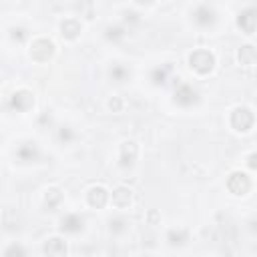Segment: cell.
Masks as SVG:
<instances>
[{
  "label": "cell",
  "instance_id": "16",
  "mask_svg": "<svg viewBox=\"0 0 257 257\" xmlns=\"http://www.w3.org/2000/svg\"><path fill=\"white\" fill-rule=\"evenodd\" d=\"M62 199H64V193H62V189L56 187V185L46 187L44 193H42V201H44V205H46L48 209H56V207H60Z\"/></svg>",
  "mask_w": 257,
  "mask_h": 257
},
{
  "label": "cell",
  "instance_id": "1",
  "mask_svg": "<svg viewBox=\"0 0 257 257\" xmlns=\"http://www.w3.org/2000/svg\"><path fill=\"white\" fill-rule=\"evenodd\" d=\"M187 64L197 76H209L217 66V54L211 48L199 46L187 54Z\"/></svg>",
  "mask_w": 257,
  "mask_h": 257
},
{
  "label": "cell",
  "instance_id": "8",
  "mask_svg": "<svg viewBox=\"0 0 257 257\" xmlns=\"http://www.w3.org/2000/svg\"><path fill=\"white\" fill-rule=\"evenodd\" d=\"M82 30H84V24H82V20L76 18V16H64V18L58 22V34H60L64 40H68V42H74L76 38H80Z\"/></svg>",
  "mask_w": 257,
  "mask_h": 257
},
{
  "label": "cell",
  "instance_id": "12",
  "mask_svg": "<svg viewBox=\"0 0 257 257\" xmlns=\"http://www.w3.org/2000/svg\"><path fill=\"white\" fill-rule=\"evenodd\" d=\"M82 227H84V219L80 217V213H64L58 221L60 233H66V235H76L82 231Z\"/></svg>",
  "mask_w": 257,
  "mask_h": 257
},
{
  "label": "cell",
  "instance_id": "28",
  "mask_svg": "<svg viewBox=\"0 0 257 257\" xmlns=\"http://www.w3.org/2000/svg\"><path fill=\"white\" fill-rule=\"evenodd\" d=\"M139 20V12L135 10H124V22H137Z\"/></svg>",
  "mask_w": 257,
  "mask_h": 257
},
{
  "label": "cell",
  "instance_id": "25",
  "mask_svg": "<svg viewBox=\"0 0 257 257\" xmlns=\"http://www.w3.org/2000/svg\"><path fill=\"white\" fill-rule=\"evenodd\" d=\"M56 135H58V141H60V143H70V141L74 139V133H72L70 126H60Z\"/></svg>",
  "mask_w": 257,
  "mask_h": 257
},
{
  "label": "cell",
  "instance_id": "6",
  "mask_svg": "<svg viewBox=\"0 0 257 257\" xmlns=\"http://www.w3.org/2000/svg\"><path fill=\"white\" fill-rule=\"evenodd\" d=\"M235 24L243 34H247V36L255 34L257 32V6L249 4V6L241 8L235 16Z\"/></svg>",
  "mask_w": 257,
  "mask_h": 257
},
{
  "label": "cell",
  "instance_id": "11",
  "mask_svg": "<svg viewBox=\"0 0 257 257\" xmlns=\"http://www.w3.org/2000/svg\"><path fill=\"white\" fill-rule=\"evenodd\" d=\"M42 253L46 257H66L68 255V241L62 235H50L42 243Z\"/></svg>",
  "mask_w": 257,
  "mask_h": 257
},
{
  "label": "cell",
  "instance_id": "20",
  "mask_svg": "<svg viewBox=\"0 0 257 257\" xmlns=\"http://www.w3.org/2000/svg\"><path fill=\"white\" fill-rule=\"evenodd\" d=\"M124 34H126V28H124L122 24H110V26H106V30H104L106 40H112V42H118L120 38H124Z\"/></svg>",
  "mask_w": 257,
  "mask_h": 257
},
{
  "label": "cell",
  "instance_id": "15",
  "mask_svg": "<svg viewBox=\"0 0 257 257\" xmlns=\"http://www.w3.org/2000/svg\"><path fill=\"white\" fill-rule=\"evenodd\" d=\"M235 58L241 66H255L257 64V46L251 44V42L241 44L235 52Z\"/></svg>",
  "mask_w": 257,
  "mask_h": 257
},
{
  "label": "cell",
  "instance_id": "18",
  "mask_svg": "<svg viewBox=\"0 0 257 257\" xmlns=\"http://www.w3.org/2000/svg\"><path fill=\"white\" fill-rule=\"evenodd\" d=\"M173 72V64L171 62H165V64H161V66H155L153 70H151V82L155 84V86H159V84H165L167 80H169V74Z\"/></svg>",
  "mask_w": 257,
  "mask_h": 257
},
{
  "label": "cell",
  "instance_id": "23",
  "mask_svg": "<svg viewBox=\"0 0 257 257\" xmlns=\"http://www.w3.org/2000/svg\"><path fill=\"white\" fill-rule=\"evenodd\" d=\"M106 108H108L110 112H114V114L122 112V108H124V98H122L120 94H110L108 100H106Z\"/></svg>",
  "mask_w": 257,
  "mask_h": 257
},
{
  "label": "cell",
  "instance_id": "4",
  "mask_svg": "<svg viewBox=\"0 0 257 257\" xmlns=\"http://www.w3.org/2000/svg\"><path fill=\"white\" fill-rule=\"evenodd\" d=\"M225 187L231 195L235 197H245L249 195V191L253 189V181L249 177L247 171H241V169H233L229 175H227V181H225Z\"/></svg>",
  "mask_w": 257,
  "mask_h": 257
},
{
  "label": "cell",
  "instance_id": "26",
  "mask_svg": "<svg viewBox=\"0 0 257 257\" xmlns=\"http://www.w3.org/2000/svg\"><path fill=\"white\" fill-rule=\"evenodd\" d=\"M145 221H147L149 225H159V223H161V213H159L157 209H149V211L145 213Z\"/></svg>",
  "mask_w": 257,
  "mask_h": 257
},
{
  "label": "cell",
  "instance_id": "7",
  "mask_svg": "<svg viewBox=\"0 0 257 257\" xmlns=\"http://www.w3.org/2000/svg\"><path fill=\"white\" fill-rule=\"evenodd\" d=\"M84 201L90 209H104L106 205H110V191L100 183L90 185L84 191Z\"/></svg>",
  "mask_w": 257,
  "mask_h": 257
},
{
  "label": "cell",
  "instance_id": "21",
  "mask_svg": "<svg viewBox=\"0 0 257 257\" xmlns=\"http://www.w3.org/2000/svg\"><path fill=\"white\" fill-rule=\"evenodd\" d=\"M108 229L114 235H122L128 231V221L124 217H112V219H108Z\"/></svg>",
  "mask_w": 257,
  "mask_h": 257
},
{
  "label": "cell",
  "instance_id": "3",
  "mask_svg": "<svg viewBox=\"0 0 257 257\" xmlns=\"http://www.w3.org/2000/svg\"><path fill=\"white\" fill-rule=\"evenodd\" d=\"M255 120H257L255 112L245 104H237L229 110V126H231V131H235L239 135L251 133L255 126Z\"/></svg>",
  "mask_w": 257,
  "mask_h": 257
},
{
  "label": "cell",
  "instance_id": "9",
  "mask_svg": "<svg viewBox=\"0 0 257 257\" xmlns=\"http://www.w3.org/2000/svg\"><path fill=\"white\" fill-rule=\"evenodd\" d=\"M139 155H141V147H139V143L133 141V139H124V141L118 145V165H120L122 169L133 167V165L137 163Z\"/></svg>",
  "mask_w": 257,
  "mask_h": 257
},
{
  "label": "cell",
  "instance_id": "10",
  "mask_svg": "<svg viewBox=\"0 0 257 257\" xmlns=\"http://www.w3.org/2000/svg\"><path fill=\"white\" fill-rule=\"evenodd\" d=\"M133 201H135V193L131 187L126 185H116L112 191H110V205L118 211H126L133 207Z\"/></svg>",
  "mask_w": 257,
  "mask_h": 257
},
{
  "label": "cell",
  "instance_id": "5",
  "mask_svg": "<svg viewBox=\"0 0 257 257\" xmlns=\"http://www.w3.org/2000/svg\"><path fill=\"white\" fill-rule=\"evenodd\" d=\"M8 104H10V108L16 110V112H28V110H32L34 104H36V96H34V92H32L30 88L18 86V88H14V92L8 96Z\"/></svg>",
  "mask_w": 257,
  "mask_h": 257
},
{
  "label": "cell",
  "instance_id": "13",
  "mask_svg": "<svg viewBox=\"0 0 257 257\" xmlns=\"http://www.w3.org/2000/svg\"><path fill=\"white\" fill-rule=\"evenodd\" d=\"M193 20H195L197 26L209 28L217 20V12H215V8L211 4H197L195 10H193Z\"/></svg>",
  "mask_w": 257,
  "mask_h": 257
},
{
  "label": "cell",
  "instance_id": "19",
  "mask_svg": "<svg viewBox=\"0 0 257 257\" xmlns=\"http://www.w3.org/2000/svg\"><path fill=\"white\" fill-rule=\"evenodd\" d=\"M167 241L171 247H181L189 241V231L185 227H173L167 231Z\"/></svg>",
  "mask_w": 257,
  "mask_h": 257
},
{
  "label": "cell",
  "instance_id": "14",
  "mask_svg": "<svg viewBox=\"0 0 257 257\" xmlns=\"http://www.w3.org/2000/svg\"><path fill=\"white\" fill-rule=\"evenodd\" d=\"M173 96H175L173 100H175L179 106L187 108V106H191V104L197 100V90H195L191 84H187V82H179V84L175 86Z\"/></svg>",
  "mask_w": 257,
  "mask_h": 257
},
{
  "label": "cell",
  "instance_id": "22",
  "mask_svg": "<svg viewBox=\"0 0 257 257\" xmlns=\"http://www.w3.org/2000/svg\"><path fill=\"white\" fill-rule=\"evenodd\" d=\"M4 257H28V253H26L24 245L12 241V243H8L6 249H4Z\"/></svg>",
  "mask_w": 257,
  "mask_h": 257
},
{
  "label": "cell",
  "instance_id": "17",
  "mask_svg": "<svg viewBox=\"0 0 257 257\" xmlns=\"http://www.w3.org/2000/svg\"><path fill=\"white\" fill-rule=\"evenodd\" d=\"M14 155L18 157V161H22V163H30V161H34L36 157H38V147L34 145V143H20L18 147H16V151H14Z\"/></svg>",
  "mask_w": 257,
  "mask_h": 257
},
{
  "label": "cell",
  "instance_id": "2",
  "mask_svg": "<svg viewBox=\"0 0 257 257\" xmlns=\"http://www.w3.org/2000/svg\"><path fill=\"white\" fill-rule=\"evenodd\" d=\"M54 54H56V42L50 36L38 34V36H32V40L28 42V56L36 64L50 62L54 58Z\"/></svg>",
  "mask_w": 257,
  "mask_h": 257
},
{
  "label": "cell",
  "instance_id": "24",
  "mask_svg": "<svg viewBox=\"0 0 257 257\" xmlns=\"http://www.w3.org/2000/svg\"><path fill=\"white\" fill-rule=\"evenodd\" d=\"M108 74H110V78H112V80H116V82H122V80L126 78L128 70H126L124 66H120V64H114V66L108 70Z\"/></svg>",
  "mask_w": 257,
  "mask_h": 257
},
{
  "label": "cell",
  "instance_id": "27",
  "mask_svg": "<svg viewBox=\"0 0 257 257\" xmlns=\"http://www.w3.org/2000/svg\"><path fill=\"white\" fill-rule=\"evenodd\" d=\"M245 165L251 171H257V151H251L249 155H245Z\"/></svg>",
  "mask_w": 257,
  "mask_h": 257
}]
</instances>
